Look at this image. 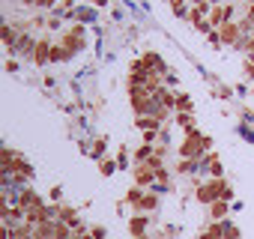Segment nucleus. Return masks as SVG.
Here are the masks:
<instances>
[{
  "mask_svg": "<svg viewBox=\"0 0 254 239\" xmlns=\"http://www.w3.org/2000/svg\"><path fill=\"white\" fill-rule=\"evenodd\" d=\"M209 135H200V132H186L183 144H180V159H200L206 150H209Z\"/></svg>",
  "mask_w": 254,
  "mask_h": 239,
  "instance_id": "1",
  "label": "nucleus"
},
{
  "mask_svg": "<svg viewBox=\"0 0 254 239\" xmlns=\"http://www.w3.org/2000/svg\"><path fill=\"white\" fill-rule=\"evenodd\" d=\"M224 188H227V182H224V179H206V182L197 188V200H200V203H206V206H212L215 200H221Z\"/></svg>",
  "mask_w": 254,
  "mask_h": 239,
  "instance_id": "2",
  "label": "nucleus"
},
{
  "mask_svg": "<svg viewBox=\"0 0 254 239\" xmlns=\"http://www.w3.org/2000/svg\"><path fill=\"white\" fill-rule=\"evenodd\" d=\"M239 24H233V21H227L224 27H218V36H221V45H239Z\"/></svg>",
  "mask_w": 254,
  "mask_h": 239,
  "instance_id": "3",
  "label": "nucleus"
},
{
  "mask_svg": "<svg viewBox=\"0 0 254 239\" xmlns=\"http://www.w3.org/2000/svg\"><path fill=\"white\" fill-rule=\"evenodd\" d=\"M51 48H54V45H51L48 39H39V42H36V51H33V63H36V66L48 63V60H51Z\"/></svg>",
  "mask_w": 254,
  "mask_h": 239,
  "instance_id": "4",
  "label": "nucleus"
},
{
  "mask_svg": "<svg viewBox=\"0 0 254 239\" xmlns=\"http://www.w3.org/2000/svg\"><path fill=\"white\" fill-rule=\"evenodd\" d=\"M156 179V171L150 168V165H141V168H135V182L138 185H150Z\"/></svg>",
  "mask_w": 254,
  "mask_h": 239,
  "instance_id": "5",
  "label": "nucleus"
},
{
  "mask_svg": "<svg viewBox=\"0 0 254 239\" xmlns=\"http://www.w3.org/2000/svg\"><path fill=\"white\" fill-rule=\"evenodd\" d=\"M42 200H39V194L33 191V188H24L21 194H18V206H24V209H33V206H39Z\"/></svg>",
  "mask_w": 254,
  "mask_h": 239,
  "instance_id": "6",
  "label": "nucleus"
},
{
  "mask_svg": "<svg viewBox=\"0 0 254 239\" xmlns=\"http://www.w3.org/2000/svg\"><path fill=\"white\" fill-rule=\"evenodd\" d=\"M144 230H147V215H132L129 233H132V236H144Z\"/></svg>",
  "mask_w": 254,
  "mask_h": 239,
  "instance_id": "7",
  "label": "nucleus"
},
{
  "mask_svg": "<svg viewBox=\"0 0 254 239\" xmlns=\"http://www.w3.org/2000/svg\"><path fill=\"white\" fill-rule=\"evenodd\" d=\"M12 51H21V54H30V57H33L36 42H33L30 36H18V42H15V48H12Z\"/></svg>",
  "mask_w": 254,
  "mask_h": 239,
  "instance_id": "8",
  "label": "nucleus"
},
{
  "mask_svg": "<svg viewBox=\"0 0 254 239\" xmlns=\"http://www.w3.org/2000/svg\"><path fill=\"white\" fill-rule=\"evenodd\" d=\"M135 126H138V129H150V132H159L162 120H153V117H141V120H135Z\"/></svg>",
  "mask_w": 254,
  "mask_h": 239,
  "instance_id": "9",
  "label": "nucleus"
},
{
  "mask_svg": "<svg viewBox=\"0 0 254 239\" xmlns=\"http://www.w3.org/2000/svg\"><path fill=\"white\" fill-rule=\"evenodd\" d=\"M177 123H180V126H186V129L191 132V129H194V117H191V114H186V111H180V114H177Z\"/></svg>",
  "mask_w": 254,
  "mask_h": 239,
  "instance_id": "10",
  "label": "nucleus"
},
{
  "mask_svg": "<svg viewBox=\"0 0 254 239\" xmlns=\"http://www.w3.org/2000/svg\"><path fill=\"white\" fill-rule=\"evenodd\" d=\"M60 60H69V51L63 45H54L51 48V63H60Z\"/></svg>",
  "mask_w": 254,
  "mask_h": 239,
  "instance_id": "11",
  "label": "nucleus"
},
{
  "mask_svg": "<svg viewBox=\"0 0 254 239\" xmlns=\"http://www.w3.org/2000/svg\"><path fill=\"white\" fill-rule=\"evenodd\" d=\"M177 111H186V114H191V99H189L186 93H177Z\"/></svg>",
  "mask_w": 254,
  "mask_h": 239,
  "instance_id": "12",
  "label": "nucleus"
},
{
  "mask_svg": "<svg viewBox=\"0 0 254 239\" xmlns=\"http://www.w3.org/2000/svg\"><path fill=\"white\" fill-rule=\"evenodd\" d=\"M156 206H159V197H156V194H144V200H141V206H138V209L150 212V209H156Z\"/></svg>",
  "mask_w": 254,
  "mask_h": 239,
  "instance_id": "13",
  "label": "nucleus"
},
{
  "mask_svg": "<svg viewBox=\"0 0 254 239\" xmlns=\"http://www.w3.org/2000/svg\"><path fill=\"white\" fill-rule=\"evenodd\" d=\"M126 200H129L132 206H141V200H144V194H141V188L135 185V188H129V194H126Z\"/></svg>",
  "mask_w": 254,
  "mask_h": 239,
  "instance_id": "14",
  "label": "nucleus"
},
{
  "mask_svg": "<svg viewBox=\"0 0 254 239\" xmlns=\"http://www.w3.org/2000/svg\"><path fill=\"white\" fill-rule=\"evenodd\" d=\"M227 215V200H215L212 203V218H224Z\"/></svg>",
  "mask_w": 254,
  "mask_h": 239,
  "instance_id": "15",
  "label": "nucleus"
},
{
  "mask_svg": "<svg viewBox=\"0 0 254 239\" xmlns=\"http://www.w3.org/2000/svg\"><path fill=\"white\" fill-rule=\"evenodd\" d=\"M114 168H117V162H114V159H102V162H99V171H102V177L114 174Z\"/></svg>",
  "mask_w": 254,
  "mask_h": 239,
  "instance_id": "16",
  "label": "nucleus"
},
{
  "mask_svg": "<svg viewBox=\"0 0 254 239\" xmlns=\"http://www.w3.org/2000/svg\"><path fill=\"white\" fill-rule=\"evenodd\" d=\"M153 156H156V153H153V147H150V144H147V147H141V150L135 153V159H138V162H144V159H153Z\"/></svg>",
  "mask_w": 254,
  "mask_h": 239,
  "instance_id": "17",
  "label": "nucleus"
},
{
  "mask_svg": "<svg viewBox=\"0 0 254 239\" xmlns=\"http://www.w3.org/2000/svg\"><path fill=\"white\" fill-rule=\"evenodd\" d=\"M78 18H81V21H90V18H93V12H90V9H78Z\"/></svg>",
  "mask_w": 254,
  "mask_h": 239,
  "instance_id": "18",
  "label": "nucleus"
},
{
  "mask_svg": "<svg viewBox=\"0 0 254 239\" xmlns=\"http://www.w3.org/2000/svg\"><path fill=\"white\" fill-rule=\"evenodd\" d=\"M102 150H105V141H96V147H93V156H102Z\"/></svg>",
  "mask_w": 254,
  "mask_h": 239,
  "instance_id": "19",
  "label": "nucleus"
},
{
  "mask_svg": "<svg viewBox=\"0 0 254 239\" xmlns=\"http://www.w3.org/2000/svg\"><path fill=\"white\" fill-rule=\"evenodd\" d=\"M6 72H12V75H15V72H18V63H12V60H6Z\"/></svg>",
  "mask_w": 254,
  "mask_h": 239,
  "instance_id": "20",
  "label": "nucleus"
},
{
  "mask_svg": "<svg viewBox=\"0 0 254 239\" xmlns=\"http://www.w3.org/2000/svg\"><path fill=\"white\" fill-rule=\"evenodd\" d=\"M248 18L254 21V0H251V3H248Z\"/></svg>",
  "mask_w": 254,
  "mask_h": 239,
  "instance_id": "21",
  "label": "nucleus"
},
{
  "mask_svg": "<svg viewBox=\"0 0 254 239\" xmlns=\"http://www.w3.org/2000/svg\"><path fill=\"white\" fill-rule=\"evenodd\" d=\"M57 0H39V6H54Z\"/></svg>",
  "mask_w": 254,
  "mask_h": 239,
  "instance_id": "22",
  "label": "nucleus"
},
{
  "mask_svg": "<svg viewBox=\"0 0 254 239\" xmlns=\"http://www.w3.org/2000/svg\"><path fill=\"white\" fill-rule=\"evenodd\" d=\"M24 6H39V0H21Z\"/></svg>",
  "mask_w": 254,
  "mask_h": 239,
  "instance_id": "23",
  "label": "nucleus"
},
{
  "mask_svg": "<svg viewBox=\"0 0 254 239\" xmlns=\"http://www.w3.org/2000/svg\"><path fill=\"white\" fill-rule=\"evenodd\" d=\"M132 239H147V233H144V236H132Z\"/></svg>",
  "mask_w": 254,
  "mask_h": 239,
  "instance_id": "24",
  "label": "nucleus"
},
{
  "mask_svg": "<svg viewBox=\"0 0 254 239\" xmlns=\"http://www.w3.org/2000/svg\"><path fill=\"white\" fill-rule=\"evenodd\" d=\"M209 3H218V0H209Z\"/></svg>",
  "mask_w": 254,
  "mask_h": 239,
  "instance_id": "25",
  "label": "nucleus"
}]
</instances>
